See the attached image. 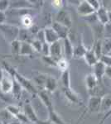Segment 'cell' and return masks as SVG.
<instances>
[{"label":"cell","instance_id":"6da1fadb","mask_svg":"<svg viewBox=\"0 0 111 124\" xmlns=\"http://www.w3.org/2000/svg\"><path fill=\"white\" fill-rule=\"evenodd\" d=\"M14 79H16V81L21 85V87L23 88V89H25L26 91H27L29 93L33 95H37L38 93V90L36 88L35 85L33 84V81H31L30 79H27L26 77H24L23 75L19 74L17 71H14L13 74L12 75Z\"/></svg>","mask_w":111,"mask_h":124},{"label":"cell","instance_id":"7a4b0ae2","mask_svg":"<svg viewBox=\"0 0 111 124\" xmlns=\"http://www.w3.org/2000/svg\"><path fill=\"white\" fill-rule=\"evenodd\" d=\"M13 87V77L3 70V75L0 79V90L3 93H12Z\"/></svg>","mask_w":111,"mask_h":124},{"label":"cell","instance_id":"3957f363","mask_svg":"<svg viewBox=\"0 0 111 124\" xmlns=\"http://www.w3.org/2000/svg\"><path fill=\"white\" fill-rule=\"evenodd\" d=\"M52 59L56 61H59L60 58L63 56V46H62V41L60 40L58 41L52 43L50 45V55Z\"/></svg>","mask_w":111,"mask_h":124},{"label":"cell","instance_id":"277c9868","mask_svg":"<svg viewBox=\"0 0 111 124\" xmlns=\"http://www.w3.org/2000/svg\"><path fill=\"white\" fill-rule=\"evenodd\" d=\"M56 23H60L62 25H64L65 27L70 28V27L72 26V18L70 16V13L66 10L61 9L60 11H58L56 17Z\"/></svg>","mask_w":111,"mask_h":124},{"label":"cell","instance_id":"5b68a950","mask_svg":"<svg viewBox=\"0 0 111 124\" xmlns=\"http://www.w3.org/2000/svg\"><path fill=\"white\" fill-rule=\"evenodd\" d=\"M37 95L48 112L51 111V110H54L53 102H52L51 96L49 95V93L47 91H46L45 89H40V91H38Z\"/></svg>","mask_w":111,"mask_h":124},{"label":"cell","instance_id":"8992f818","mask_svg":"<svg viewBox=\"0 0 111 124\" xmlns=\"http://www.w3.org/2000/svg\"><path fill=\"white\" fill-rule=\"evenodd\" d=\"M23 113L27 116L28 120L30 121V123L37 124L38 122L40 121L38 118L37 113L35 112L33 104L31 103H25L23 105Z\"/></svg>","mask_w":111,"mask_h":124},{"label":"cell","instance_id":"52a82bcc","mask_svg":"<svg viewBox=\"0 0 111 124\" xmlns=\"http://www.w3.org/2000/svg\"><path fill=\"white\" fill-rule=\"evenodd\" d=\"M95 13L93 8L89 3L88 0H83L80 1V4L77 6V13L83 17H88V16L94 14Z\"/></svg>","mask_w":111,"mask_h":124},{"label":"cell","instance_id":"ba28073f","mask_svg":"<svg viewBox=\"0 0 111 124\" xmlns=\"http://www.w3.org/2000/svg\"><path fill=\"white\" fill-rule=\"evenodd\" d=\"M62 46H63V54L65 55V57L67 61H70L73 58L74 53V46L72 44V41H70L69 37L66 38L61 40Z\"/></svg>","mask_w":111,"mask_h":124},{"label":"cell","instance_id":"9c48e42d","mask_svg":"<svg viewBox=\"0 0 111 124\" xmlns=\"http://www.w3.org/2000/svg\"><path fill=\"white\" fill-rule=\"evenodd\" d=\"M100 102H101V97L90 96L85 112H87V113H97V112H100Z\"/></svg>","mask_w":111,"mask_h":124},{"label":"cell","instance_id":"30bf717a","mask_svg":"<svg viewBox=\"0 0 111 124\" xmlns=\"http://www.w3.org/2000/svg\"><path fill=\"white\" fill-rule=\"evenodd\" d=\"M51 27L58 35L60 40H63L69 37L70 28L65 27V26L62 25V24L58 23H56V22H54L51 25Z\"/></svg>","mask_w":111,"mask_h":124},{"label":"cell","instance_id":"8fae6325","mask_svg":"<svg viewBox=\"0 0 111 124\" xmlns=\"http://www.w3.org/2000/svg\"><path fill=\"white\" fill-rule=\"evenodd\" d=\"M0 27L2 28V31L4 33L6 37H9L11 36L12 37V41L13 40L17 39L19 33V28H17V27H14V26L11 25H6V24H3V25H0Z\"/></svg>","mask_w":111,"mask_h":124},{"label":"cell","instance_id":"7c38bea8","mask_svg":"<svg viewBox=\"0 0 111 124\" xmlns=\"http://www.w3.org/2000/svg\"><path fill=\"white\" fill-rule=\"evenodd\" d=\"M64 94L66 98L72 103H76V104H82L81 98L78 93H76L74 90H72L71 88L70 89H63Z\"/></svg>","mask_w":111,"mask_h":124},{"label":"cell","instance_id":"4fadbf2b","mask_svg":"<svg viewBox=\"0 0 111 124\" xmlns=\"http://www.w3.org/2000/svg\"><path fill=\"white\" fill-rule=\"evenodd\" d=\"M44 30V35H45V41L48 44H52L56 41H60V38L56 32L52 29L51 27H46Z\"/></svg>","mask_w":111,"mask_h":124},{"label":"cell","instance_id":"5bb4252c","mask_svg":"<svg viewBox=\"0 0 111 124\" xmlns=\"http://www.w3.org/2000/svg\"><path fill=\"white\" fill-rule=\"evenodd\" d=\"M85 82V87L89 92H92L94 89H95L98 87L99 83H100L97 78L94 76L93 73H90L86 75Z\"/></svg>","mask_w":111,"mask_h":124},{"label":"cell","instance_id":"9a60e30c","mask_svg":"<svg viewBox=\"0 0 111 124\" xmlns=\"http://www.w3.org/2000/svg\"><path fill=\"white\" fill-rule=\"evenodd\" d=\"M88 51V49L85 46V44L82 41V39H80V41H79V43L76 46H74V53H73V58L76 59H80V58H84L85 55L86 51Z\"/></svg>","mask_w":111,"mask_h":124},{"label":"cell","instance_id":"2e32d148","mask_svg":"<svg viewBox=\"0 0 111 124\" xmlns=\"http://www.w3.org/2000/svg\"><path fill=\"white\" fill-rule=\"evenodd\" d=\"M105 68L106 66L102 63L101 61H99L95 65L93 66V69H94V72L93 74L94 75V76L97 78V79L99 82H101L104 76V73H105Z\"/></svg>","mask_w":111,"mask_h":124},{"label":"cell","instance_id":"e0dca14e","mask_svg":"<svg viewBox=\"0 0 111 124\" xmlns=\"http://www.w3.org/2000/svg\"><path fill=\"white\" fill-rule=\"evenodd\" d=\"M111 108V93L104 94L101 97L100 102V113H107Z\"/></svg>","mask_w":111,"mask_h":124},{"label":"cell","instance_id":"ac0fdd59","mask_svg":"<svg viewBox=\"0 0 111 124\" xmlns=\"http://www.w3.org/2000/svg\"><path fill=\"white\" fill-rule=\"evenodd\" d=\"M95 14H96V17H97L98 22L101 24V25L104 26L109 23L108 10H107L104 7L102 6L100 9H98L97 11L95 12Z\"/></svg>","mask_w":111,"mask_h":124},{"label":"cell","instance_id":"d6986e66","mask_svg":"<svg viewBox=\"0 0 111 124\" xmlns=\"http://www.w3.org/2000/svg\"><path fill=\"white\" fill-rule=\"evenodd\" d=\"M57 80L51 75H48L47 78H46L45 86H44V89L47 91L48 93H53L57 89Z\"/></svg>","mask_w":111,"mask_h":124},{"label":"cell","instance_id":"ffe728a7","mask_svg":"<svg viewBox=\"0 0 111 124\" xmlns=\"http://www.w3.org/2000/svg\"><path fill=\"white\" fill-rule=\"evenodd\" d=\"M84 59H85V61L86 64L91 67L94 66V65L100 61V60L98 59V57L96 56L95 53L94 52L93 49H88V51H86L85 55V56H84Z\"/></svg>","mask_w":111,"mask_h":124},{"label":"cell","instance_id":"44dd1931","mask_svg":"<svg viewBox=\"0 0 111 124\" xmlns=\"http://www.w3.org/2000/svg\"><path fill=\"white\" fill-rule=\"evenodd\" d=\"M33 3H32V2L30 1H14L13 2V3H11V2H10V7L18 10L32 8H33Z\"/></svg>","mask_w":111,"mask_h":124},{"label":"cell","instance_id":"7402d4cb","mask_svg":"<svg viewBox=\"0 0 111 124\" xmlns=\"http://www.w3.org/2000/svg\"><path fill=\"white\" fill-rule=\"evenodd\" d=\"M48 120L50 122H51L53 124H68L56 113L55 109L51 110V111L48 112Z\"/></svg>","mask_w":111,"mask_h":124},{"label":"cell","instance_id":"603a6c76","mask_svg":"<svg viewBox=\"0 0 111 124\" xmlns=\"http://www.w3.org/2000/svg\"><path fill=\"white\" fill-rule=\"evenodd\" d=\"M34 53V50L29 42H21V48H20L19 55H27L30 56Z\"/></svg>","mask_w":111,"mask_h":124},{"label":"cell","instance_id":"cb8c5ba5","mask_svg":"<svg viewBox=\"0 0 111 124\" xmlns=\"http://www.w3.org/2000/svg\"><path fill=\"white\" fill-rule=\"evenodd\" d=\"M20 21L22 23V25L25 27V29H30L33 26V19L31 15L25 13L24 15L21 16Z\"/></svg>","mask_w":111,"mask_h":124},{"label":"cell","instance_id":"d4e9b609","mask_svg":"<svg viewBox=\"0 0 111 124\" xmlns=\"http://www.w3.org/2000/svg\"><path fill=\"white\" fill-rule=\"evenodd\" d=\"M61 85L63 86V89H70V76L69 70L66 71L62 72L61 77H60Z\"/></svg>","mask_w":111,"mask_h":124},{"label":"cell","instance_id":"484cf974","mask_svg":"<svg viewBox=\"0 0 111 124\" xmlns=\"http://www.w3.org/2000/svg\"><path fill=\"white\" fill-rule=\"evenodd\" d=\"M47 76H48V75H46V74L37 73L33 78L35 83L37 84L38 86L42 87V89H44V86H45V83H46Z\"/></svg>","mask_w":111,"mask_h":124},{"label":"cell","instance_id":"4316f807","mask_svg":"<svg viewBox=\"0 0 111 124\" xmlns=\"http://www.w3.org/2000/svg\"><path fill=\"white\" fill-rule=\"evenodd\" d=\"M14 118H15V117H13V115L10 114L6 109L0 112V121L2 122L3 124H9Z\"/></svg>","mask_w":111,"mask_h":124},{"label":"cell","instance_id":"83f0119b","mask_svg":"<svg viewBox=\"0 0 111 124\" xmlns=\"http://www.w3.org/2000/svg\"><path fill=\"white\" fill-rule=\"evenodd\" d=\"M102 40L103 39H99L96 40L95 43L94 44L92 49L94 51V52L95 53L96 56L98 57V59L100 60V57L103 55V51H102Z\"/></svg>","mask_w":111,"mask_h":124},{"label":"cell","instance_id":"f1b7e54d","mask_svg":"<svg viewBox=\"0 0 111 124\" xmlns=\"http://www.w3.org/2000/svg\"><path fill=\"white\" fill-rule=\"evenodd\" d=\"M56 68H58L61 72L68 70H69V61H67L65 57L60 58L59 61H56Z\"/></svg>","mask_w":111,"mask_h":124},{"label":"cell","instance_id":"f546056e","mask_svg":"<svg viewBox=\"0 0 111 124\" xmlns=\"http://www.w3.org/2000/svg\"><path fill=\"white\" fill-rule=\"evenodd\" d=\"M10 46H11V52L14 55H19L20 53V48H21V41L19 40L16 39L11 41L10 43Z\"/></svg>","mask_w":111,"mask_h":124},{"label":"cell","instance_id":"4dcf8cb0","mask_svg":"<svg viewBox=\"0 0 111 124\" xmlns=\"http://www.w3.org/2000/svg\"><path fill=\"white\" fill-rule=\"evenodd\" d=\"M102 51L103 55H109L111 53V37L102 40Z\"/></svg>","mask_w":111,"mask_h":124},{"label":"cell","instance_id":"1f68e13d","mask_svg":"<svg viewBox=\"0 0 111 124\" xmlns=\"http://www.w3.org/2000/svg\"><path fill=\"white\" fill-rule=\"evenodd\" d=\"M22 92H23V88L21 87V85L13 78V90H12V93H13V96L16 99H18L22 96Z\"/></svg>","mask_w":111,"mask_h":124},{"label":"cell","instance_id":"d6a6232c","mask_svg":"<svg viewBox=\"0 0 111 124\" xmlns=\"http://www.w3.org/2000/svg\"><path fill=\"white\" fill-rule=\"evenodd\" d=\"M6 110H7L8 112L10 113L11 115H13V117H17V115L19 114L20 113H21V110H20V108L17 107V106L16 105H9L7 106V108H6Z\"/></svg>","mask_w":111,"mask_h":124},{"label":"cell","instance_id":"836d02e7","mask_svg":"<svg viewBox=\"0 0 111 124\" xmlns=\"http://www.w3.org/2000/svg\"><path fill=\"white\" fill-rule=\"evenodd\" d=\"M42 44L40 41H38L37 39H33L31 42V45L33 46L34 51H37V52H41L42 48Z\"/></svg>","mask_w":111,"mask_h":124},{"label":"cell","instance_id":"e575fe53","mask_svg":"<svg viewBox=\"0 0 111 124\" xmlns=\"http://www.w3.org/2000/svg\"><path fill=\"white\" fill-rule=\"evenodd\" d=\"M100 61H101L106 67H111V55H103L100 57Z\"/></svg>","mask_w":111,"mask_h":124},{"label":"cell","instance_id":"d590c367","mask_svg":"<svg viewBox=\"0 0 111 124\" xmlns=\"http://www.w3.org/2000/svg\"><path fill=\"white\" fill-rule=\"evenodd\" d=\"M88 2L95 12L102 7L101 1H98V0H88Z\"/></svg>","mask_w":111,"mask_h":124},{"label":"cell","instance_id":"8d00e7d4","mask_svg":"<svg viewBox=\"0 0 111 124\" xmlns=\"http://www.w3.org/2000/svg\"><path fill=\"white\" fill-rule=\"evenodd\" d=\"M16 118L18 120V121L22 124H29V123H30V121L28 120V118L27 117V116L24 114L23 113H22V112L17 116V117H16Z\"/></svg>","mask_w":111,"mask_h":124},{"label":"cell","instance_id":"74e56055","mask_svg":"<svg viewBox=\"0 0 111 124\" xmlns=\"http://www.w3.org/2000/svg\"><path fill=\"white\" fill-rule=\"evenodd\" d=\"M10 7V1L0 0V12H6Z\"/></svg>","mask_w":111,"mask_h":124},{"label":"cell","instance_id":"f35d334b","mask_svg":"<svg viewBox=\"0 0 111 124\" xmlns=\"http://www.w3.org/2000/svg\"><path fill=\"white\" fill-rule=\"evenodd\" d=\"M42 59H43V61L45 62L46 65L56 68V61L54 59H52L51 56H43Z\"/></svg>","mask_w":111,"mask_h":124},{"label":"cell","instance_id":"ab89813d","mask_svg":"<svg viewBox=\"0 0 111 124\" xmlns=\"http://www.w3.org/2000/svg\"><path fill=\"white\" fill-rule=\"evenodd\" d=\"M43 56H49L50 55V44L48 43H43L42 44V51Z\"/></svg>","mask_w":111,"mask_h":124},{"label":"cell","instance_id":"60d3db41","mask_svg":"<svg viewBox=\"0 0 111 124\" xmlns=\"http://www.w3.org/2000/svg\"><path fill=\"white\" fill-rule=\"evenodd\" d=\"M51 5L54 8H56V10L60 11V10H61L62 8H63L64 3L61 0H54V1L51 2Z\"/></svg>","mask_w":111,"mask_h":124},{"label":"cell","instance_id":"b9f144b4","mask_svg":"<svg viewBox=\"0 0 111 124\" xmlns=\"http://www.w3.org/2000/svg\"><path fill=\"white\" fill-rule=\"evenodd\" d=\"M38 40V41H40L42 43H45V35H44V30H39V31H37V37H36V38Z\"/></svg>","mask_w":111,"mask_h":124},{"label":"cell","instance_id":"7bdbcfd3","mask_svg":"<svg viewBox=\"0 0 111 124\" xmlns=\"http://www.w3.org/2000/svg\"><path fill=\"white\" fill-rule=\"evenodd\" d=\"M111 117V108L109 110L107 113H104V116L103 117V118L100 120V122L99 123V124H104V122L106 121L107 119L109 118V117Z\"/></svg>","mask_w":111,"mask_h":124},{"label":"cell","instance_id":"ee69618b","mask_svg":"<svg viewBox=\"0 0 111 124\" xmlns=\"http://www.w3.org/2000/svg\"><path fill=\"white\" fill-rule=\"evenodd\" d=\"M6 20H7V15L5 12H0V25L4 24Z\"/></svg>","mask_w":111,"mask_h":124},{"label":"cell","instance_id":"f6af8a7d","mask_svg":"<svg viewBox=\"0 0 111 124\" xmlns=\"http://www.w3.org/2000/svg\"><path fill=\"white\" fill-rule=\"evenodd\" d=\"M104 75L108 77L110 79H111V67L105 68V73H104Z\"/></svg>","mask_w":111,"mask_h":124},{"label":"cell","instance_id":"bcb514c9","mask_svg":"<svg viewBox=\"0 0 111 124\" xmlns=\"http://www.w3.org/2000/svg\"><path fill=\"white\" fill-rule=\"evenodd\" d=\"M37 124H53V123L47 119V120H43V121H39Z\"/></svg>","mask_w":111,"mask_h":124},{"label":"cell","instance_id":"7dc6e473","mask_svg":"<svg viewBox=\"0 0 111 124\" xmlns=\"http://www.w3.org/2000/svg\"><path fill=\"white\" fill-rule=\"evenodd\" d=\"M108 20H109V23L111 24V12L108 11Z\"/></svg>","mask_w":111,"mask_h":124},{"label":"cell","instance_id":"c3c4849f","mask_svg":"<svg viewBox=\"0 0 111 124\" xmlns=\"http://www.w3.org/2000/svg\"><path fill=\"white\" fill-rule=\"evenodd\" d=\"M3 70L2 68H0V79L3 77Z\"/></svg>","mask_w":111,"mask_h":124},{"label":"cell","instance_id":"681fc988","mask_svg":"<svg viewBox=\"0 0 111 124\" xmlns=\"http://www.w3.org/2000/svg\"><path fill=\"white\" fill-rule=\"evenodd\" d=\"M0 124H3V123H2V122H1V121H0Z\"/></svg>","mask_w":111,"mask_h":124},{"label":"cell","instance_id":"f907efd6","mask_svg":"<svg viewBox=\"0 0 111 124\" xmlns=\"http://www.w3.org/2000/svg\"><path fill=\"white\" fill-rule=\"evenodd\" d=\"M109 55H111V53H110V54H109Z\"/></svg>","mask_w":111,"mask_h":124},{"label":"cell","instance_id":"816d5d0a","mask_svg":"<svg viewBox=\"0 0 111 124\" xmlns=\"http://www.w3.org/2000/svg\"><path fill=\"white\" fill-rule=\"evenodd\" d=\"M110 84H111V79H110Z\"/></svg>","mask_w":111,"mask_h":124},{"label":"cell","instance_id":"f5cc1de1","mask_svg":"<svg viewBox=\"0 0 111 124\" xmlns=\"http://www.w3.org/2000/svg\"><path fill=\"white\" fill-rule=\"evenodd\" d=\"M29 124H34V123H29Z\"/></svg>","mask_w":111,"mask_h":124}]
</instances>
